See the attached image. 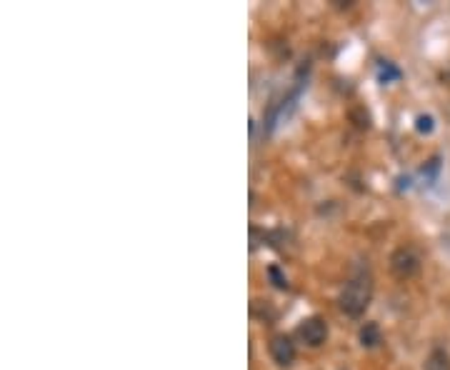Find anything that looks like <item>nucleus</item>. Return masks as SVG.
<instances>
[{
    "mask_svg": "<svg viewBox=\"0 0 450 370\" xmlns=\"http://www.w3.org/2000/svg\"><path fill=\"white\" fill-rule=\"evenodd\" d=\"M270 355H273V360L278 365L288 368V365L295 360V345H293V340L285 338V335H275V338L270 340Z\"/></svg>",
    "mask_w": 450,
    "mask_h": 370,
    "instance_id": "nucleus-4",
    "label": "nucleus"
},
{
    "mask_svg": "<svg viewBox=\"0 0 450 370\" xmlns=\"http://www.w3.org/2000/svg\"><path fill=\"white\" fill-rule=\"evenodd\" d=\"M298 338L306 345H310V348H320L328 338V323L320 318V315H313V318L303 320L298 328Z\"/></svg>",
    "mask_w": 450,
    "mask_h": 370,
    "instance_id": "nucleus-3",
    "label": "nucleus"
},
{
    "mask_svg": "<svg viewBox=\"0 0 450 370\" xmlns=\"http://www.w3.org/2000/svg\"><path fill=\"white\" fill-rule=\"evenodd\" d=\"M391 270L395 278L408 280L420 270V255L413 250V248H398L395 253L391 255Z\"/></svg>",
    "mask_w": 450,
    "mask_h": 370,
    "instance_id": "nucleus-2",
    "label": "nucleus"
},
{
    "mask_svg": "<svg viewBox=\"0 0 450 370\" xmlns=\"http://www.w3.org/2000/svg\"><path fill=\"white\" fill-rule=\"evenodd\" d=\"M415 130H418V133H433V118L431 115H420L415 120Z\"/></svg>",
    "mask_w": 450,
    "mask_h": 370,
    "instance_id": "nucleus-8",
    "label": "nucleus"
},
{
    "mask_svg": "<svg viewBox=\"0 0 450 370\" xmlns=\"http://www.w3.org/2000/svg\"><path fill=\"white\" fill-rule=\"evenodd\" d=\"M360 343H363V348H375V345L380 343L378 323H366L360 328Z\"/></svg>",
    "mask_w": 450,
    "mask_h": 370,
    "instance_id": "nucleus-5",
    "label": "nucleus"
},
{
    "mask_svg": "<svg viewBox=\"0 0 450 370\" xmlns=\"http://www.w3.org/2000/svg\"><path fill=\"white\" fill-rule=\"evenodd\" d=\"M380 78H383V80H398V78H400V73L395 71V68H393L391 63H385L383 68H380Z\"/></svg>",
    "mask_w": 450,
    "mask_h": 370,
    "instance_id": "nucleus-9",
    "label": "nucleus"
},
{
    "mask_svg": "<svg viewBox=\"0 0 450 370\" xmlns=\"http://www.w3.org/2000/svg\"><path fill=\"white\" fill-rule=\"evenodd\" d=\"M373 298V283L368 275H355L353 280H348V286L340 293V311L350 315V318H358L366 313V308L371 306Z\"/></svg>",
    "mask_w": 450,
    "mask_h": 370,
    "instance_id": "nucleus-1",
    "label": "nucleus"
},
{
    "mask_svg": "<svg viewBox=\"0 0 450 370\" xmlns=\"http://www.w3.org/2000/svg\"><path fill=\"white\" fill-rule=\"evenodd\" d=\"M425 370H450V355L445 351H433L425 360Z\"/></svg>",
    "mask_w": 450,
    "mask_h": 370,
    "instance_id": "nucleus-6",
    "label": "nucleus"
},
{
    "mask_svg": "<svg viewBox=\"0 0 450 370\" xmlns=\"http://www.w3.org/2000/svg\"><path fill=\"white\" fill-rule=\"evenodd\" d=\"M268 275H270V280H273L275 288H281V290H285V288H288V278L281 273V268H278V266L270 268V270H268Z\"/></svg>",
    "mask_w": 450,
    "mask_h": 370,
    "instance_id": "nucleus-7",
    "label": "nucleus"
}]
</instances>
